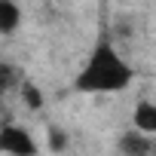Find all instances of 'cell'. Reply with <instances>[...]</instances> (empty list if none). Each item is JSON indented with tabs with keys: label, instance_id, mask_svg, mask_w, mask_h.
<instances>
[{
	"label": "cell",
	"instance_id": "6da1fadb",
	"mask_svg": "<svg viewBox=\"0 0 156 156\" xmlns=\"http://www.w3.org/2000/svg\"><path fill=\"white\" fill-rule=\"evenodd\" d=\"M132 80H135V70L113 49V43L110 40H98L92 55H89V61L83 64V70L76 73V80H73V92H83V95L122 92Z\"/></svg>",
	"mask_w": 156,
	"mask_h": 156
},
{
	"label": "cell",
	"instance_id": "7a4b0ae2",
	"mask_svg": "<svg viewBox=\"0 0 156 156\" xmlns=\"http://www.w3.org/2000/svg\"><path fill=\"white\" fill-rule=\"evenodd\" d=\"M0 150L9 153V156H37V141L31 138L28 129H19V126H3L0 129Z\"/></svg>",
	"mask_w": 156,
	"mask_h": 156
},
{
	"label": "cell",
	"instance_id": "3957f363",
	"mask_svg": "<svg viewBox=\"0 0 156 156\" xmlns=\"http://www.w3.org/2000/svg\"><path fill=\"white\" fill-rule=\"evenodd\" d=\"M119 153H122V156H147V153H150L147 132L135 129V132H126V135H119Z\"/></svg>",
	"mask_w": 156,
	"mask_h": 156
},
{
	"label": "cell",
	"instance_id": "277c9868",
	"mask_svg": "<svg viewBox=\"0 0 156 156\" xmlns=\"http://www.w3.org/2000/svg\"><path fill=\"white\" fill-rule=\"evenodd\" d=\"M135 129H141L147 135H156V104L153 101H138V107H135Z\"/></svg>",
	"mask_w": 156,
	"mask_h": 156
},
{
	"label": "cell",
	"instance_id": "5b68a950",
	"mask_svg": "<svg viewBox=\"0 0 156 156\" xmlns=\"http://www.w3.org/2000/svg\"><path fill=\"white\" fill-rule=\"evenodd\" d=\"M22 22V12L12 0H0V34H12Z\"/></svg>",
	"mask_w": 156,
	"mask_h": 156
},
{
	"label": "cell",
	"instance_id": "8992f818",
	"mask_svg": "<svg viewBox=\"0 0 156 156\" xmlns=\"http://www.w3.org/2000/svg\"><path fill=\"white\" fill-rule=\"evenodd\" d=\"M19 92H22V101H25L31 110H40V107H43V95H40V89H37L31 80H22Z\"/></svg>",
	"mask_w": 156,
	"mask_h": 156
},
{
	"label": "cell",
	"instance_id": "52a82bcc",
	"mask_svg": "<svg viewBox=\"0 0 156 156\" xmlns=\"http://www.w3.org/2000/svg\"><path fill=\"white\" fill-rule=\"evenodd\" d=\"M46 135H49V147H52L55 153H61V150L67 147V135H64L61 129H55V126H49V132H46Z\"/></svg>",
	"mask_w": 156,
	"mask_h": 156
},
{
	"label": "cell",
	"instance_id": "ba28073f",
	"mask_svg": "<svg viewBox=\"0 0 156 156\" xmlns=\"http://www.w3.org/2000/svg\"><path fill=\"white\" fill-rule=\"evenodd\" d=\"M12 86V64H3V67H0V89H9Z\"/></svg>",
	"mask_w": 156,
	"mask_h": 156
}]
</instances>
